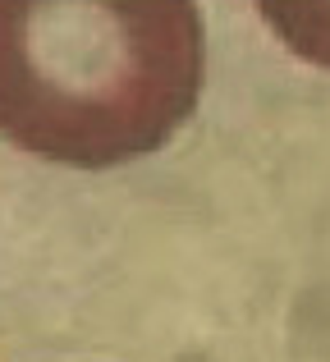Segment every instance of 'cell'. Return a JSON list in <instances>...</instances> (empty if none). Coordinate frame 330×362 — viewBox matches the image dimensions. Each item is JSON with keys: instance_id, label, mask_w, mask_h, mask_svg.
Segmentation results:
<instances>
[{"instance_id": "obj_1", "label": "cell", "mask_w": 330, "mask_h": 362, "mask_svg": "<svg viewBox=\"0 0 330 362\" xmlns=\"http://www.w3.org/2000/svg\"><path fill=\"white\" fill-rule=\"evenodd\" d=\"M197 0H0V138L73 170L161 151L197 110Z\"/></svg>"}, {"instance_id": "obj_2", "label": "cell", "mask_w": 330, "mask_h": 362, "mask_svg": "<svg viewBox=\"0 0 330 362\" xmlns=\"http://www.w3.org/2000/svg\"><path fill=\"white\" fill-rule=\"evenodd\" d=\"M257 14L298 60L330 69V0H257Z\"/></svg>"}]
</instances>
